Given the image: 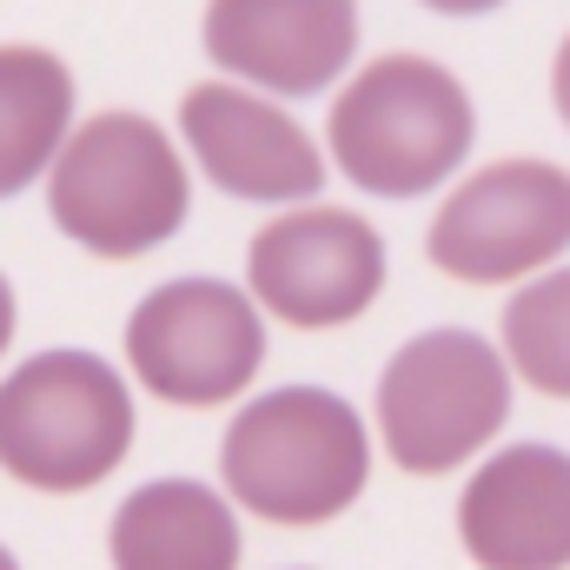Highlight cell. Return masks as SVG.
<instances>
[{
	"label": "cell",
	"mask_w": 570,
	"mask_h": 570,
	"mask_svg": "<svg viewBox=\"0 0 570 570\" xmlns=\"http://www.w3.org/2000/svg\"><path fill=\"white\" fill-rule=\"evenodd\" d=\"M127 365L166 405H233L266 365V325L233 279H166L127 318Z\"/></svg>",
	"instance_id": "8992f818"
},
{
	"label": "cell",
	"mask_w": 570,
	"mask_h": 570,
	"mask_svg": "<svg viewBox=\"0 0 570 570\" xmlns=\"http://www.w3.org/2000/svg\"><path fill=\"white\" fill-rule=\"evenodd\" d=\"M551 100H558V120L570 127V40L558 47V67H551Z\"/></svg>",
	"instance_id": "9a60e30c"
},
{
	"label": "cell",
	"mask_w": 570,
	"mask_h": 570,
	"mask_svg": "<svg viewBox=\"0 0 570 570\" xmlns=\"http://www.w3.org/2000/svg\"><path fill=\"white\" fill-rule=\"evenodd\" d=\"M7 345H13V285L0 273V358H7Z\"/></svg>",
	"instance_id": "2e32d148"
},
{
	"label": "cell",
	"mask_w": 570,
	"mask_h": 570,
	"mask_svg": "<svg viewBox=\"0 0 570 570\" xmlns=\"http://www.w3.org/2000/svg\"><path fill=\"white\" fill-rule=\"evenodd\" d=\"M0 570H20V558H13V551H7V544H0Z\"/></svg>",
	"instance_id": "e0dca14e"
},
{
	"label": "cell",
	"mask_w": 570,
	"mask_h": 570,
	"mask_svg": "<svg viewBox=\"0 0 570 570\" xmlns=\"http://www.w3.org/2000/svg\"><path fill=\"white\" fill-rule=\"evenodd\" d=\"M47 213L94 259H146L186 226L193 179L159 120L94 114L47 166Z\"/></svg>",
	"instance_id": "7a4b0ae2"
},
{
	"label": "cell",
	"mask_w": 570,
	"mask_h": 570,
	"mask_svg": "<svg viewBox=\"0 0 570 570\" xmlns=\"http://www.w3.org/2000/svg\"><path fill=\"white\" fill-rule=\"evenodd\" d=\"M379 438L399 471L438 478L471 464L511 419V372L491 338L464 325L419 332L379 372Z\"/></svg>",
	"instance_id": "5b68a950"
},
{
	"label": "cell",
	"mask_w": 570,
	"mask_h": 570,
	"mask_svg": "<svg viewBox=\"0 0 570 570\" xmlns=\"http://www.w3.org/2000/svg\"><path fill=\"white\" fill-rule=\"evenodd\" d=\"M504 372L544 399H570V266L531 279L504 305Z\"/></svg>",
	"instance_id": "5bb4252c"
},
{
	"label": "cell",
	"mask_w": 570,
	"mask_h": 570,
	"mask_svg": "<svg viewBox=\"0 0 570 570\" xmlns=\"http://www.w3.org/2000/svg\"><path fill=\"white\" fill-rule=\"evenodd\" d=\"M73 67L47 47H0V199L27 193L73 134Z\"/></svg>",
	"instance_id": "4fadbf2b"
},
{
	"label": "cell",
	"mask_w": 570,
	"mask_h": 570,
	"mask_svg": "<svg viewBox=\"0 0 570 570\" xmlns=\"http://www.w3.org/2000/svg\"><path fill=\"white\" fill-rule=\"evenodd\" d=\"M458 538L478 570H570V451L504 444L458 498Z\"/></svg>",
	"instance_id": "8fae6325"
},
{
	"label": "cell",
	"mask_w": 570,
	"mask_h": 570,
	"mask_svg": "<svg viewBox=\"0 0 570 570\" xmlns=\"http://www.w3.org/2000/svg\"><path fill=\"white\" fill-rule=\"evenodd\" d=\"M239 518L199 478H153L140 484L107 531L114 570H239Z\"/></svg>",
	"instance_id": "7c38bea8"
},
{
	"label": "cell",
	"mask_w": 570,
	"mask_h": 570,
	"mask_svg": "<svg viewBox=\"0 0 570 570\" xmlns=\"http://www.w3.org/2000/svg\"><path fill=\"white\" fill-rule=\"evenodd\" d=\"M219 478L239 511L285 524V531H312L358 504L372 478V438L338 392L279 385L226 425Z\"/></svg>",
	"instance_id": "6da1fadb"
},
{
	"label": "cell",
	"mask_w": 570,
	"mask_h": 570,
	"mask_svg": "<svg viewBox=\"0 0 570 570\" xmlns=\"http://www.w3.org/2000/svg\"><path fill=\"white\" fill-rule=\"evenodd\" d=\"M478 134L471 94L451 67L425 53H385L372 60L325 120V146L338 173L372 199H425L444 173L464 166Z\"/></svg>",
	"instance_id": "3957f363"
},
{
	"label": "cell",
	"mask_w": 570,
	"mask_h": 570,
	"mask_svg": "<svg viewBox=\"0 0 570 570\" xmlns=\"http://www.w3.org/2000/svg\"><path fill=\"white\" fill-rule=\"evenodd\" d=\"M213 67L246 94L259 87V100H312L325 94L352 47H358V7L345 0H219L199 20Z\"/></svg>",
	"instance_id": "30bf717a"
},
{
	"label": "cell",
	"mask_w": 570,
	"mask_h": 570,
	"mask_svg": "<svg viewBox=\"0 0 570 570\" xmlns=\"http://www.w3.org/2000/svg\"><path fill=\"white\" fill-rule=\"evenodd\" d=\"M385 292V239L372 219L338 206H292L246 246V298L298 332H332L372 312Z\"/></svg>",
	"instance_id": "ba28073f"
},
{
	"label": "cell",
	"mask_w": 570,
	"mask_h": 570,
	"mask_svg": "<svg viewBox=\"0 0 570 570\" xmlns=\"http://www.w3.org/2000/svg\"><path fill=\"white\" fill-rule=\"evenodd\" d=\"M134 392L100 352H33L0 379V471L33 491H94L134 451Z\"/></svg>",
	"instance_id": "277c9868"
},
{
	"label": "cell",
	"mask_w": 570,
	"mask_h": 570,
	"mask_svg": "<svg viewBox=\"0 0 570 570\" xmlns=\"http://www.w3.org/2000/svg\"><path fill=\"white\" fill-rule=\"evenodd\" d=\"M425 253L464 285L524 279L570 253V173L551 159H498L471 173L431 219Z\"/></svg>",
	"instance_id": "52a82bcc"
},
{
	"label": "cell",
	"mask_w": 570,
	"mask_h": 570,
	"mask_svg": "<svg viewBox=\"0 0 570 570\" xmlns=\"http://www.w3.org/2000/svg\"><path fill=\"white\" fill-rule=\"evenodd\" d=\"M186 153L206 166V179L246 206H305L325 186V153L312 134L233 80H199L179 100Z\"/></svg>",
	"instance_id": "9c48e42d"
}]
</instances>
